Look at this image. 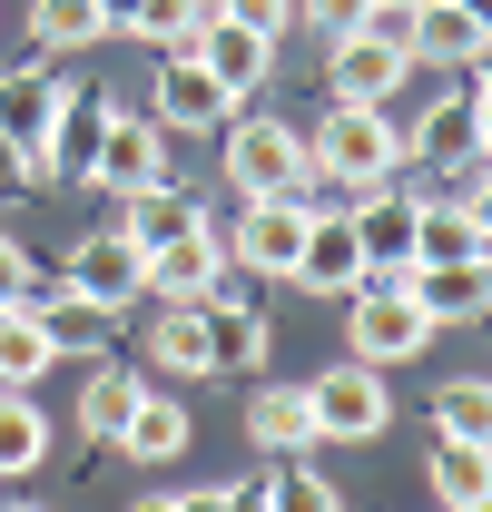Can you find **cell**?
<instances>
[{
  "instance_id": "36",
  "label": "cell",
  "mask_w": 492,
  "mask_h": 512,
  "mask_svg": "<svg viewBox=\"0 0 492 512\" xmlns=\"http://www.w3.org/2000/svg\"><path fill=\"white\" fill-rule=\"evenodd\" d=\"M20 188H40V158H20V148H0V197H20Z\"/></svg>"
},
{
  "instance_id": "24",
  "label": "cell",
  "mask_w": 492,
  "mask_h": 512,
  "mask_svg": "<svg viewBox=\"0 0 492 512\" xmlns=\"http://www.w3.org/2000/svg\"><path fill=\"white\" fill-rule=\"evenodd\" d=\"M433 503L443 512H483L492 503V444L443 434V444H433Z\"/></svg>"
},
{
  "instance_id": "21",
  "label": "cell",
  "mask_w": 492,
  "mask_h": 512,
  "mask_svg": "<svg viewBox=\"0 0 492 512\" xmlns=\"http://www.w3.org/2000/svg\"><path fill=\"white\" fill-rule=\"evenodd\" d=\"M404 296H414L433 325H483V306H492V266H404Z\"/></svg>"
},
{
  "instance_id": "22",
  "label": "cell",
  "mask_w": 492,
  "mask_h": 512,
  "mask_svg": "<svg viewBox=\"0 0 492 512\" xmlns=\"http://www.w3.org/2000/svg\"><path fill=\"white\" fill-rule=\"evenodd\" d=\"M187 227H207V207H197L187 188H168V178H158V188H138V197H119V237H128L138 256H158L168 237H187Z\"/></svg>"
},
{
  "instance_id": "13",
  "label": "cell",
  "mask_w": 492,
  "mask_h": 512,
  "mask_svg": "<svg viewBox=\"0 0 492 512\" xmlns=\"http://www.w3.org/2000/svg\"><path fill=\"white\" fill-rule=\"evenodd\" d=\"M187 60L207 69L227 99H246L266 69H276V40H256V30H237V20H217V10H197V30H187Z\"/></svg>"
},
{
  "instance_id": "31",
  "label": "cell",
  "mask_w": 492,
  "mask_h": 512,
  "mask_svg": "<svg viewBox=\"0 0 492 512\" xmlns=\"http://www.w3.org/2000/svg\"><path fill=\"white\" fill-rule=\"evenodd\" d=\"M433 424L463 434V444H492V394H483V375H453V384H443V394H433Z\"/></svg>"
},
{
  "instance_id": "3",
  "label": "cell",
  "mask_w": 492,
  "mask_h": 512,
  "mask_svg": "<svg viewBox=\"0 0 492 512\" xmlns=\"http://www.w3.org/2000/svg\"><path fill=\"white\" fill-rule=\"evenodd\" d=\"M404 69H414L404 10H365V30L325 40V89H335V109H384V89H394Z\"/></svg>"
},
{
  "instance_id": "11",
  "label": "cell",
  "mask_w": 492,
  "mask_h": 512,
  "mask_svg": "<svg viewBox=\"0 0 492 512\" xmlns=\"http://www.w3.org/2000/svg\"><path fill=\"white\" fill-rule=\"evenodd\" d=\"M60 286H79L89 306H109V316H128V306L148 296V256L128 247L119 227H109V237H79V247H69V276H60Z\"/></svg>"
},
{
  "instance_id": "17",
  "label": "cell",
  "mask_w": 492,
  "mask_h": 512,
  "mask_svg": "<svg viewBox=\"0 0 492 512\" xmlns=\"http://www.w3.org/2000/svg\"><path fill=\"white\" fill-rule=\"evenodd\" d=\"M217 276H227V227H217V217H207V227H187V237H168V247L148 256V296H207V286H217Z\"/></svg>"
},
{
  "instance_id": "4",
  "label": "cell",
  "mask_w": 492,
  "mask_h": 512,
  "mask_svg": "<svg viewBox=\"0 0 492 512\" xmlns=\"http://www.w3.org/2000/svg\"><path fill=\"white\" fill-rule=\"evenodd\" d=\"M325 217V188H286V197H246L237 227H227V266L246 276H296V247H306V227Z\"/></svg>"
},
{
  "instance_id": "12",
  "label": "cell",
  "mask_w": 492,
  "mask_h": 512,
  "mask_svg": "<svg viewBox=\"0 0 492 512\" xmlns=\"http://www.w3.org/2000/svg\"><path fill=\"white\" fill-rule=\"evenodd\" d=\"M404 50L433 69H483V0H414L404 10Z\"/></svg>"
},
{
  "instance_id": "39",
  "label": "cell",
  "mask_w": 492,
  "mask_h": 512,
  "mask_svg": "<svg viewBox=\"0 0 492 512\" xmlns=\"http://www.w3.org/2000/svg\"><path fill=\"white\" fill-rule=\"evenodd\" d=\"M10 512H50V503H10Z\"/></svg>"
},
{
  "instance_id": "23",
  "label": "cell",
  "mask_w": 492,
  "mask_h": 512,
  "mask_svg": "<svg viewBox=\"0 0 492 512\" xmlns=\"http://www.w3.org/2000/svg\"><path fill=\"white\" fill-rule=\"evenodd\" d=\"M50 109H60V79L30 60L0 79V148H20V158H40V138H50Z\"/></svg>"
},
{
  "instance_id": "15",
  "label": "cell",
  "mask_w": 492,
  "mask_h": 512,
  "mask_svg": "<svg viewBox=\"0 0 492 512\" xmlns=\"http://www.w3.org/2000/svg\"><path fill=\"white\" fill-rule=\"evenodd\" d=\"M99 128H109V99L60 79V109H50V138H40V178H89V158H99Z\"/></svg>"
},
{
  "instance_id": "8",
  "label": "cell",
  "mask_w": 492,
  "mask_h": 512,
  "mask_svg": "<svg viewBox=\"0 0 492 512\" xmlns=\"http://www.w3.org/2000/svg\"><path fill=\"white\" fill-rule=\"evenodd\" d=\"M197 335H207V375H256L266 365V316H256V296L237 286V266L197 296Z\"/></svg>"
},
{
  "instance_id": "34",
  "label": "cell",
  "mask_w": 492,
  "mask_h": 512,
  "mask_svg": "<svg viewBox=\"0 0 492 512\" xmlns=\"http://www.w3.org/2000/svg\"><path fill=\"white\" fill-rule=\"evenodd\" d=\"M374 0H296V20H315V40H345V30H365Z\"/></svg>"
},
{
  "instance_id": "28",
  "label": "cell",
  "mask_w": 492,
  "mask_h": 512,
  "mask_svg": "<svg viewBox=\"0 0 492 512\" xmlns=\"http://www.w3.org/2000/svg\"><path fill=\"white\" fill-rule=\"evenodd\" d=\"M50 365H60V355H50V335L30 325V306H0V384H10V394H30Z\"/></svg>"
},
{
  "instance_id": "33",
  "label": "cell",
  "mask_w": 492,
  "mask_h": 512,
  "mask_svg": "<svg viewBox=\"0 0 492 512\" xmlns=\"http://www.w3.org/2000/svg\"><path fill=\"white\" fill-rule=\"evenodd\" d=\"M217 20H237V30H256V40H286V20H296V0H207Z\"/></svg>"
},
{
  "instance_id": "7",
  "label": "cell",
  "mask_w": 492,
  "mask_h": 512,
  "mask_svg": "<svg viewBox=\"0 0 492 512\" xmlns=\"http://www.w3.org/2000/svg\"><path fill=\"white\" fill-rule=\"evenodd\" d=\"M483 138H492V99L483 89H443L424 119H414L404 158H424V168H443V178H473V168H483Z\"/></svg>"
},
{
  "instance_id": "16",
  "label": "cell",
  "mask_w": 492,
  "mask_h": 512,
  "mask_svg": "<svg viewBox=\"0 0 492 512\" xmlns=\"http://www.w3.org/2000/svg\"><path fill=\"white\" fill-rule=\"evenodd\" d=\"M20 306H30V325L50 335V355H89V365H99V355H109V335H119V316H109V306H89L79 286H50V296L30 286Z\"/></svg>"
},
{
  "instance_id": "38",
  "label": "cell",
  "mask_w": 492,
  "mask_h": 512,
  "mask_svg": "<svg viewBox=\"0 0 492 512\" xmlns=\"http://www.w3.org/2000/svg\"><path fill=\"white\" fill-rule=\"evenodd\" d=\"M374 10H414V0H374Z\"/></svg>"
},
{
  "instance_id": "20",
  "label": "cell",
  "mask_w": 492,
  "mask_h": 512,
  "mask_svg": "<svg viewBox=\"0 0 492 512\" xmlns=\"http://www.w3.org/2000/svg\"><path fill=\"white\" fill-rule=\"evenodd\" d=\"M296 286H315V296H355L365 286V247H355V227L325 207L306 227V247H296Z\"/></svg>"
},
{
  "instance_id": "10",
  "label": "cell",
  "mask_w": 492,
  "mask_h": 512,
  "mask_svg": "<svg viewBox=\"0 0 492 512\" xmlns=\"http://www.w3.org/2000/svg\"><path fill=\"white\" fill-rule=\"evenodd\" d=\"M414 207H424V197H404L394 178H384V188H355L345 227H355V247H365V276H404V266H414Z\"/></svg>"
},
{
  "instance_id": "5",
  "label": "cell",
  "mask_w": 492,
  "mask_h": 512,
  "mask_svg": "<svg viewBox=\"0 0 492 512\" xmlns=\"http://www.w3.org/2000/svg\"><path fill=\"white\" fill-rule=\"evenodd\" d=\"M306 404H315V444H374L384 424H394V394H384V375L374 365H325V375L306 384Z\"/></svg>"
},
{
  "instance_id": "25",
  "label": "cell",
  "mask_w": 492,
  "mask_h": 512,
  "mask_svg": "<svg viewBox=\"0 0 492 512\" xmlns=\"http://www.w3.org/2000/svg\"><path fill=\"white\" fill-rule=\"evenodd\" d=\"M119 453L128 463H178L187 453V404L178 394H138V414L119 424Z\"/></svg>"
},
{
  "instance_id": "27",
  "label": "cell",
  "mask_w": 492,
  "mask_h": 512,
  "mask_svg": "<svg viewBox=\"0 0 492 512\" xmlns=\"http://www.w3.org/2000/svg\"><path fill=\"white\" fill-rule=\"evenodd\" d=\"M138 394H148V375H128V365H89V394H79V434H89V444H119V424L138 414Z\"/></svg>"
},
{
  "instance_id": "30",
  "label": "cell",
  "mask_w": 492,
  "mask_h": 512,
  "mask_svg": "<svg viewBox=\"0 0 492 512\" xmlns=\"http://www.w3.org/2000/svg\"><path fill=\"white\" fill-rule=\"evenodd\" d=\"M40 453H50V414H40L30 394H10V384H0V473H30Z\"/></svg>"
},
{
  "instance_id": "26",
  "label": "cell",
  "mask_w": 492,
  "mask_h": 512,
  "mask_svg": "<svg viewBox=\"0 0 492 512\" xmlns=\"http://www.w3.org/2000/svg\"><path fill=\"white\" fill-rule=\"evenodd\" d=\"M148 365L158 375H207V335H197V296H158V316H148Z\"/></svg>"
},
{
  "instance_id": "18",
  "label": "cell",
  "mask_w": 492,
  "mask_h": 512,
  "mask_svg": "<svg viewBox=\"0 0 492 512\" xmlns=\"http://www.w3.org/2000/svg\"><path fill=\"white\" fill-rule=\"evenodd\" d=\"M246 444L256 453H315V404H306V384H256L246 394Z\"/></svg>"
},
{
  "instance_id": "6",
  "label": "cell",
  "mask_w": 492,
  "mask_h": 512,
  "mask_svg": "<svg viewBox=\"0 0 492 512\" xmlns=\"http://www.w3.org/2000/svg\"><path fill=\"white\" fill-rule=\"evenodd\" d=\"M217 138H227V178H237V197L306 188V128H286V119H227Z\"/></svg>"
},
{
  "instance_id": "37",
  "label": "cell",
  "mask_w": 492,
  "mask_h": 512,
  "mask_svg": "<svg viewBox=\"0 0 492 512\" xmlns=\"http://www.w3.org/2000/svg\"><path fill=\"white\" fill-rule=\"evenodd\" d=\"M128 512H168V493H148V503H128Z\"/></svg>"
},
{
  "instance_id": "32",
  "label": "cell",
  "mask_w": 492,
  "mask_h": 512,
  "mask_svg": "<svg viewBox=\"0 0 492 512\" xmlns=\"http://www.w3.org/2000/svg\"><path fill=\"white\" fill-rule=\"evenodd\" d=\"M30 30H40V50H89V40H109V30H99V0H40Z\"/></svg>"
},
{
  "instance_id": "14",
  "label": "cell",
  "mask_w": 492,
  "mask_h": 512,
  "mask_svg": "<svg viewBox=\"0 0 492 512\" xmlns=\"http://www.w3.org/2000/svg\"><path fill=\"white\" fill-rule=\"evenodd\" d=\"M148 119H158V128H187V138H197V128H227V119H237V99H227V89H217V79H207L197 60H187V50H168L158 89H148Z\"/></svg>"
},
{
  "instance_id": "1",
  "label": "cell",
  "mask_w": 492,
  "mask_h": 512,
  "mask_svg": "<svg viewBox=\"0 0 492 512\" xmlns=\"http://www.w3.org/2000/svg\"><path fill=\"white\" fill-rule=\"evenodd\" d=\"M404 158V138L384 109H325V128L306 138V178L315 188H384Z\"/></svg>"
},
{
  "instance_id": "35",
  "label": "cell",
  "mask_w": 492,
  "mask_h": 512,
  "mask_svg": "<svg viewBox=\"0 0 492 512\" xmlns=\"http://www.w3.org/2000/svg\"><path fill=\"white\" fill-rule=\"evenodd\" d=\"M20 296H30V247L0 237V306H20Z\"/></svg>"
},
{
  "instance_id": "29",
  "label": "cell",
  "mask_w": 492,
  "mask_h": 512,
  "mask_svg": "<svg viewBox=\"0 0 492 512\" xmlns=\"http://www.w3.org/2000/svg\"><path fill=\"white\" fill-rule=\"evenodd\" d=\"M256 503L266 512H345V493H335L325 473H306V453H286V463L256 483Z\"/></svg>"
},
{
  "instance_id": "2",
  "label": "cell",
  "mask_w": 492,
  "mask_h": 512,
  "mask_svg": "<svg viewBox=\"0 0 492 512\" xmlns=\"http://www.w3.org/2000/svg\"><path fill=\"white\" fill-rule=\"evenodd\" d=\"M345 345H355V365L394 375V365H414L433 345V316L404 296V276H365V286L345 296Z\"/></svg>"
},
{
  "instance_id": "9",
  "label": "cell",
  "mask_w": 492,
  "mask_h": 512,
  "mask_svg": "<svg viewBox=\"0 0 492 512\" xmlns=\"http://www.w3.org/2000/svg\"><path fill=\"white\" fill-rule=\"evenodd\" d=\"M158 178H168V128L109 109V128H99V158H89V188L138 197V188H158Z\"/></svg>"
},
{
  "instance_id": "19",
  "label": "cell",
  "mask_w": 492,
  "mask_h": 512,
  "mask_svg": "<svg viewBox=\"0 0 492 512\" xmlns=\"http://www.w3.org/2000/svg\"><path fill=\"white\" fill-rule=\"evenodd\" d=\"M414 266H483V197L414 207Z\"/></svg>"
}]
</instances>
